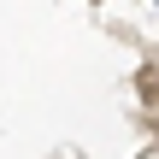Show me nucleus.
Returning a JSON list of instances; mask_svg holds the SVG:
<instances>
[]
</instances>
